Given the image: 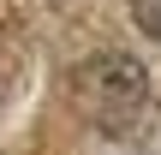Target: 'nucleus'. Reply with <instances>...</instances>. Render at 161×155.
<instances>
[{
    "label": "nucleus",
    "mask_w": 161,
    "mask_h": 155,
    "mask_svg": "<svg viewBox=\"0 0 161 155\" xmlns=\"http://www.w3.org/2000/svg\"><path fill=\"white\" fill-rule=\"evenodd\" d=\"M72 96L102 119V125H131L137 119V108L149 102V84H143V66L137 60H125V54H102V60H90V66H78L72 72Z\"/></svg>",
    "instance_id": "1"
},
{
    "label": "nucleus",
    "mask_w": 161,
    "mask_h": 155,
    "mask_svg": "<svg viewBox=\"0 0 161 155\" xmlns=\"http://www.w3.org/2000/svg\"><path fill=\"white\" fill-rule=\"evenodd\" d=\"M131 12H137V24H143V30H149V36L161 42V0H137Z\"/></svg>",
    "instance_id": "2"
}]
</instances>
